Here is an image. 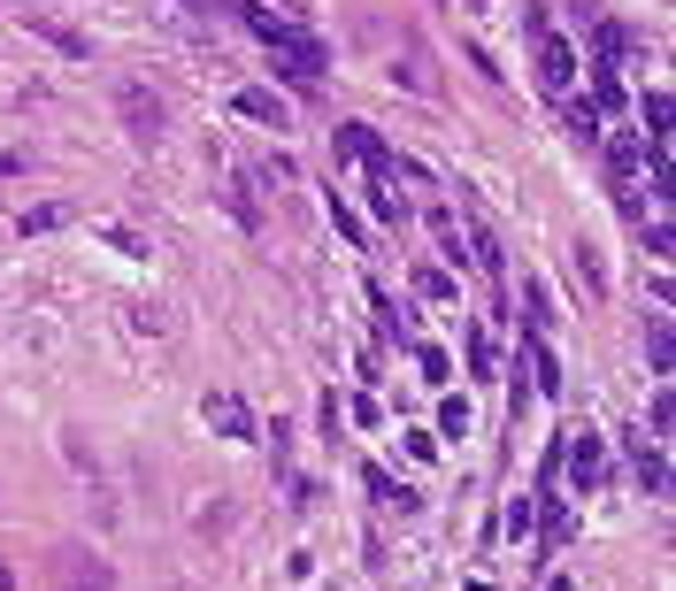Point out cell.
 Returning a JSON list of instances; mask_svg holds the SVG:
<instances>
[{
	"instance_id": "18",
	"label": "cell",
	"mask_w": 676,
	"mask_h": 591,
	"mask_svg": "<svg viewBox=\"0 0 676 591\" xmlns=\"http://www.w3.org/2000/svg\"><path fill=\"white\" fill-rule=\"evenodd\" d=\"M15 169H31V161L23 154H0V177H15Z\"/></svg>"
},
{
	"instance_id": "6",
	"label": "cell",
	"mask_w": 676,
	"mask_h": 591,
	"mask_svg": "<svg viewBox=\"0 0 676 591\" xmlns=\"http://www.w3.org/2000/svg\"><path fill=\"white\" fill-rule=\"evenodd\" d=\"M208 423H215V431H231V439H254V415H246V400H239V392H215V400H208Z\"/></svg>"
},
{
	"instance_id": "12",
	"label": "cell",
	"mask_w": 676,
	"mask_h": 591,
	"mask_svg": "<svg viewBox=\"0 0 676 591\" xmlns=\"http://www.w3.org/2000/svg\"><path fill=\"white\" fill-rule=\"evenodd\" d=\"M400 77H408V85H415V93H439V77H431V62H423V54H415V46H408V62H400Z\"/></svg>"
},
{
	"instance_id": "15",
	"label": "cell",
	"mask_w": 676,
	"mask_h": 591,
	"mask_svg": "<svg viewBox=\"0 0 676 591\" xmlns=\"http://www.w3.org/2000/svg\"><path fill=\"white\" fill-rule=\"evenodd\" d=\"M477 262H485V270H493V277H500V239H493V231H485V223H477Z\"/></svg>"
},
{
	"instance_id": "4",
	"label": "cell",
	"mask_w": 676,
	"mask_h": 591,
	"mask_svg": "<svg viewBox=\"0 0 676 591\" xmlns=\"http://www.w3.org/2000/svg\"><path fill=\"white\" fill-rule=\"evenodd\" d=\"M561 461H569V484H584V492L600 484V439L592 431H577V439L561 445Z\"/></svg>"
},
{
	"instance_id": "5",
	"label": "cell",
	"mask_w": 676,
	"mask_h": 591,
	"mask_svg": "<svg viewBox=\"0 0 676 591\" xmlns=\"http://www.w3.org/2000/svg\"><path fill=\"white\" fill-rule=\"evenodd\" d=\"M62 591H108V561H93V553H62Z\"/></svg>"
},
{
	"instance_id": "16",
	"label": "cell",
	"mask_w": 676,
	"mask_h": 591,
	"mask_svg": "<svg viewBox=\"0 0 676 591\" xmlns=\"http://www.w3.org/2000/svg\"><path fill=\"white\" fill-rule=\"evenodd\" d=\"M415 369H423V377L439 384V377H446V353H439V346H415Z\"/></svg>"
},
{
	"instance_id": "2",
	"label": "cell",
	"mask_w": 676,
	"mask_h": 591,
	"mask_svg": "<svg viewBox=\"0 0 676 591\" xmlns=\"http://www.w3.org/2000/svg\"><path fill=\"white\" fill-rule=\"evenodd\" d=\"M116 116L131 124V139H139V147H155V139H162V101H155L147 85H124V93H116Z\"/></svg>"
},
{
	"instance_id": "20",
	"label": "cell",
	"mask_w": 676,
	"mask_h": 591,
	"mask_svg": "<svg viewBox=\"0 0 676 591\" xmlns=\"http://www.w3.org/2000/svg\"><path fill=\"white\" fill-rule=\"evenodd\" d=\"M546 591H577V584H546Z\"/></svg>"
},
{
	"instance_id": "19",
	"label": "cell",
	"mask_w": 676,
	"mask_h": 591,
	"mask_svg": "<svg viewBox=\"0 0 676 591\" xmlns=\"http://www.w3.org/2000/svg\"><path fill=\"white\" fill-rule=\"evenodd\" d=\"M0 591H15V577H8V561H0Z\"/></svg>"
},
{
	"instance_id": "8",
	"label": "cell",
	"mask_w": 676,
	"mask_h": 591,
	"mask_svg": "<svg viewBox=\"0 0 676 591\" xmlns=\"http://www.w3.org/2000/svg\"><path fill=\"white\" fill-rule=\"evenodd\" d=\"M377 215H384L392 231H400V223H415V208H408V200L392 192V177H377Z\"/></svg>"
},
{
	"instance_id": "11",
	"label": "cell",
	"mask_w": 676,
	"mask_h": 591,
	"mask_svg": "<svg viewBox=\"0 0 676 591\" xmlns=\"http://www.w3.org/2000/svg\"><path fill=\"white\" fill-rule=\"evenodd\" d=\"M39 31H46V39H54V46H62V54H93V39H77V31H70V23H46V15H39Z\"/></svg>"
},
{
	"instance_id": "7",
	"label": "cell",
	"mask_w": 676,
	"mask_h": 591,
	"mask_svg": "<svg viewBox=\"0 0 676 591\" xmlns=\"http://www.w3.org/2000/svg\"><path fill=\"white\" fill-rule=\"evenodd\" d=\"M239 116H254V124H277V131L293 124V116H285V101H277L270 85H246V93H239Z\"/></svg>"
},
{
	"instance_id": "9",
	"label": "cell",
	"mask_w": 676,
	"mask_h": 591,
	"mask_svg": "<svg viewBox=\"0 0 676 591\" xmlns=\"http://www.w3.org/2000/svg\"><path fill=\"white\" fill-rule=\"evenodd\" d=\"M646 131H654V154H669V93H646Z\"/></svg>"
},
{
	"instance_id": "17",
	"label": "cell",
	"mask_w": 676,
	"mask_h": 591,
	"mask_svg": "<svg viewBox=\"0 0 676 591\" xmlns=\"http://www.w3.org/2000/svg\"><path fill=\"white\" fill-rule=\"evenodd\" d=\"M415 285H423V293H431V299H454V277H446V270H423Z\"/></svg>"
},
{
	"instance_id": "13",
	"label": "cell",
	"mask_w": 676,
	"mask_h": 591,
	"mask_svg": "<svg viewBox=\"0 0 676 591\" xmlns=\"http://www.w3.org/2000/svg\"><path fill=\"white\" fill-rule=\"evenodd\" d=\"M439 431L462 439V431H469V400H446V408H439Z\"/></svg>"
},
{
	"instance_id": "10",
	"label": "cell",
	"mask_w": 676,
	"mask_h": 591,
	"mask_svg": "<svg viewBox=\"0 0 676 591\" xmlns=\"http://www.w3.org/2000/svg\"><path fill=\"white\" fill-rule=\"evenodd\" d=\"M15 223H23V231H62V223H70V208H62V200H46V208H23Z\"/></svg>"
},
{
	"instance_id": "3",
	"label": "cell",
	"mask_w": 676,
	"mask_h": 591,
	"mask_svg": "<svg viewBox=\"0 0 676 591\" xmlns=\"http://www.w3.org/2000/svg\"><path fill=\"white\" fill-rule=\"evenodd\" d=\"M338 154H353V161H369L377 177H392V161H400V154L384 147V139H377L369 124H338Z\"/></svg>"
},
{
	"instance_id": "1",
	"label": "cell",
	"mask_w": 676,
	"mask_h": 591,
	"mask_svg": "<svg viewBox=\"0 0 676 591\" xmlns=\"http://www.w3.org/2000/svg\"><path fill=\"white\" fill-rule=\"evenodd\" d=\"M530 39H538V85H546V93H569V77H577V54H569V39L546 23V8H530Z\"/></svg>"
},
{
	"instance_id": "14",
	"label": "cell",
	"mask_w": 676,
	"mask_h": 591,
	"mask_svg": "<svg viewBox=\"0 0 676 591\" xmlns=\"http://www.w3.org/2000/svg\"><path fill=\"white\" fill-rule=\"evenodd\" d=\"M646 338H654V346H646V353H654V369H669V315H654V330H646Z\"/></svg>"
}]
</instances>
